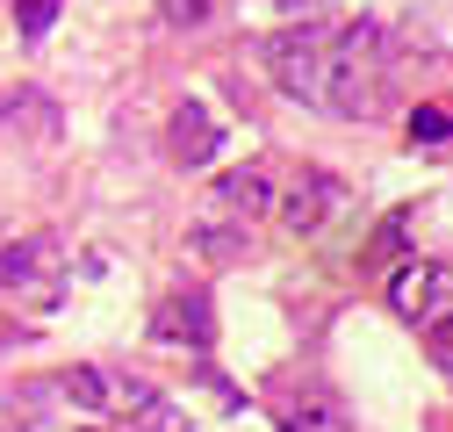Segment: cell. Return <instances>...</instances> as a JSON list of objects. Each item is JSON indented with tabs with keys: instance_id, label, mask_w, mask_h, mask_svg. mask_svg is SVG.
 <instances>
[{
	"instance_id": "1",
	"label": "cell",
	"mask_w": 453,
	"mask_h": 432,
	"mask_svg": "<svg viewBox=\"0 0 453 432\" xmlns=\"http://www.w3.org/2000/svg\"><path fill=\"white\" fill-rule=\"evenodd\" d=\"M273 87L324 116H374L388 87V43L374 22H296L266 36Z\"/></svg>"
},
{
	"instance_id": "2",
	"label": "cell",
	"mask_w": 453,
	"mask_h": 432,
	"mask_svg": "<svg viewBox=\"0 0 453 432\" xmlns=\"http://www.w3.org/2000/svg\"><path fill=\"white\" fill-rule=\"evenodd\" d=\"M58 397L80 418H108L116 432H195V418L173 397L151 390L144 374H123V367H73L58 382Z\"/></svg>"
},
{
	"instance_id": "3",
	"label": "cell",
	"mask_w": 453,
	"mask_h": 432,
	"mask_svg": "<svg viewBox=\"0 0 453 432\" xmlns=\"http://www.w3.org/2000/svg\"><path fill=\"white\" fill-rule=\"evenodd\" d=\"M388 303H395L403 324H418V332L439 346V360H453V266H439V259L403 266V274L388 282Z\"/></svg>"
},
{
	"instance_id": "4",
	"label": "cell",
	"mask_w": 453,
	"mask_h": 432,
	"mask_svg": "<svg viewBox=\"0 0 453 432\" xmlns=\"http://www.w3.org/2000/svg\"><path fill=\"white\" fill-rule=\"evenodd\" d=\"M331 209H338V181L331 174H303L288 195H280V224H288V231H317Z\"/></svg>"
},
{
	"instance_id": "5",
	"label": "cell",
	"mask_w": 453,
	"mask_h": 432,
	"mask_svg": "<svg viewBox=\"0 0 453 432\" xmlns=\"http://www.w3.org/2000/svg\"><path fill=\"white\" fill-rule=\"evenodd\" d=\"M165 144H173V158H180V166H209V158H216V144H223V130H216V116H209L202 101H188L180 116H173V137H165Z\"/></svg>"
},
{
	"instance_id": "6",
	"label": "cell",
	"mask_w": 453,
	"mask_h": 432,
	"mask_svg": "<svg viewBox=\"0 0 453 432\" xmlns=\"http://www.w3.org/2000/svg\"><path fill=\"white\" fill-rule=\"evenodd\" d=\"M280 425H288V432H346V411L310 390V397H288V404H280Z\"/></svg>"
},
{
	"instance_id": "7",
	"label": "cell",
	"mask_w": 453,
	"mask_h": 432,
	"mask_svg": "<svg viewBox=\"0 0 453 432\" xmlns=\"http://www.w3.org/2000/svg\"><path fill=\"white\" fill-rule=\"evenodd\" d=\"M216 202L223 209H231V216H259V209H273V188H266V174H223L216 181Z\"/></svg>"
},
{
	"instance_id": "8",
	"label": "cell",
	"mask_w": 453,
	"mask_h": 432,
	"mask_svg": "<svg viewBox=\"0 0 453 432\" xmlns=\"http://www.w3.org/2000/svg\"><path fill=\"white\" fill-rule=\"evenodd\" d=\"M158 332L165 339H195V346H209V310H202V296H173L158 310Z\"/></svg>"
},
{
	"instance_id": "9",
	"label": "cell",
	"mask_w": 453,
	"mask_h": 432,
	"mask_svg": "<svg viewBox=\"0 0 453 432\" xmlns=\"http://www.w3.org/2000/svg\"><path fill=\"white\" fill-rule=\"evenodd\" d=\"M195 245H202V259H238V245H245V238H238V231H223V224H202V231H195Z\"/></svg>"
},
{
	"instance_id": "10",
	"label": "cell",
	"mask_w": 453,
	"mask_h": 432,
	"mask_svg": "<svg viewBox=\"0 0 453 432\" xmlns=\"http://www.w3.org/2000/svg\"><path fill=\"white\" fill-rule=\"evenodd\" d=\"M165 22H180V29L209 22V0H165Z\"/></svg>"
},
{
	"instance_id": "11",
	"label": "cell",
	"mask_w": 453,
	"mask_h": 432,
	"mask_svg": "<svg viewBox=\"0 0 453 432\" xmlns=\"http://www.w3.org/2000/svg\"><path fill=\"white\" fill-rule=\"evenodd\" d=\"M50 15H58V0H22V29H29V36H43Z\"/></svg>"
},
{
	"instance_id": "12",
	"label": "cell",
	"mask_w": 453,
	"mask_h": 432,
	"mask_svg": "<svg viewBox=\"0 0 453 432\" xmlns=\"http://www.w3.org/2000/svg\"><path fill=\"white\" fill-rule=\"evenodd\" d=\"M411 137L439 144V137H446V116H439V108H418V116H411Z\"/></svg>"
},
{
	"instance_id": "13",
	"label": "cell",
	"mask_w": 453,
	"mask_h": 432,
	"mask_svg": "<svg viewBox=\"0 0 453 432\" xmlns=\"http://www.w3.org/2000/svg\"><path fill=\"white\" fill-rule=\"evenodd\" d=\"M65 432H116V425H94V418H73Z\"/></svg>"
},
{
	"instance_id": "14",
	"label": "cell",
	"mask_w": 453,
	"mask_h": 432,
	"mask_svg": "<svg viewBox=\"0 0 453 432\" xmlns=\"http://www.w3.org/2000/svg\"><path fill=\"white\" fill-rule=\"evenodd\" d=\"M0 289H8V266H0Z\"/></svg>"
}]
</instances>
